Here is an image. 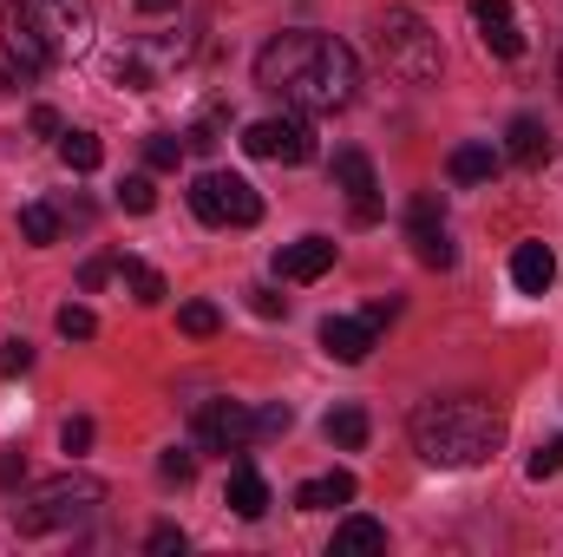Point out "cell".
I'll return each instance as SVG.
<instances>
[{
  "instance_id": "8d00e7d4",
  "label": "cell",
  "mask_w": 563,
  "mask_h": 557,
  "mask_svg": "<svg viewBox=\"0 0 563 557\" xmlns=\"http://www.w3.org/2000/svg\"><path fill=\"white\" fill-rule=\"evenodd\" d=\"M250 308H256V315H282L288 302H282L276 288H250Z\"/></svg>"
},
{
  "instance_id": "e0dca14e",
  "label": "cell",
  "mask_w": 563,
  "mask_h": 557,
  "mask_svg": "<svg viewBox=\"0 0 563 557\" xmlns=\"http://www.w3.org/2000/svg\"><path fill=\"white\" fill-rule=\"evenodd\" d=\"M505 151H511L518 164H544V157H551V132H544V119L518 112V119H511V132H505Z\"/></svg>"
},
{
  "instance_id": "cb8c5ba5",
  "label": "cell",
  "mask_w": 563,
  "mask_h": 557,
  "mask_svg": "<svg viewBox=\"0 0 563 557\" xmlns=\"http://www.w3.org/2000/svg\"><path fill=\"white\" fill-rule=\"evenodd\" d=\"M413 250H420V263H426V270H452V263H459V250H452L445 223H439V230H413Z\"/></svg>"
},
{
  "instance_id": "484cf974",
  "label": "cell",
  "mask_w": 563,
  "mask_h": 557,
  "mask_svg": "<svg viewBox=\"0 0 563 557\" xmlns=\"http://www.w3.org/2000/svg\"><path fill=\"white\" fill-rule=\"evenodd\" d=\"M59 335H66V341H92V335H99V315H92L86 302H66V308H59Z\"/></svg>"
},
{
  "instance_id": "83f0119b",
  "label": "cell",
  "mask_w": 563,
  "mask_h": 557,
  "mask_svg": "<svg viewBox=\"0 0 563 557\" xmlns=\"http://www.w3.org/2000/svg\"><path fill=\"white\" fill-rule=\"evenodd\" d=\"M407 223H413V230H439V223H445V197H439V190H420V197L407 204Z\"/></svg>"
},
{
  "instance_id": "7402d4cb",
  "label": "cell",
  "mask_w": 563,
  "mask_h": 557,
  "mask_svg": "<svg viewBox=\"0 0 563 557\" xmlns=\"http://www.w3.org/2000/svg\"><path fill=\"white\" fill-rule=\"evenodd\" d=\"M20 237H26L33 250L59 243V210H53V204H26V210H20Z\"/></svg>"
},
{
  "instance_id": "277c9868",
  "label": "cell",
  "mask_w": 563,
  "mask_h": 557,
  "mask_svg": "<svg viewBox=\"0 0 563 557\" xmlns=\"http://www.w3.org/2000/svg\"><path fill=\"white\" fill-rule=\"evenodd\" d=\"M374 40H380L387 73H400L407 86H432V79H439V66H445L439 33L426 26L413 7H387V13H380V26H374Z\"/></svg>"
},
{
  "instance_id": "44dd1931",
  "label": "cell",
  "mask_w": 563,
  "mask_h": 557,
  "mask_svg": "<svg viewBox=\"0 0 563 557\" xmlns=\"http://www.w3.org/2000/svg\"><path fill=\"white\" fill-rule=\"evenodd\" d=\"M119 282L132 288V302H139V308H157V302H164V276H157L151 263H139V256H125V263H119Z\"/></svg>"
},
{
  "instance_id": "6da1fadb",
  "label": "cell",
  "mask_w": 563,
  "mask_h": 557,
  "mask_svg": "<svg viewBox=\"0 0 563 557\" xmlns=\"http://www.w3.org/2000/svg\"><path fill=\"white\" fill-rule=\"evenodd\" d=\"M256 86L276 92L288 112L314 119V112H341L354 106L361 92V59L347 40L334 33H308V26H288L276 33L263 53H256Z\"/></svg>"
},
{
  "instance_id": "5bb4252c",
  "label": "cell",
  "mask_w": 563,
  "mask_h": 557,
  "mask_svg": "<svg viewBox=\"0 0 563 557\" xmlns=\"http://www.w3.org/2000/svg\"><path fill=\"white\" fill-rule=\"evenodd\" d=\"M223 505H230L236 518H263V512H269V479H263L250 459H236V466H230V485H223Z\"/></svg>"
},
{
  "instance_id": "60d3db41",
  "label": "cell",
  "mask_w": 563,
  "mask_h": 557,
  "mask_svg": "<svg viewBox=\"0 0 563 557\" xmlns=\"http://www.w3.org/2000/svg\"><path fill=\"white\" fill-rule=\"evenodd\" d=\"M558 86H563V59H558Z\"/></svg>"
},
{
  "instance_id": "74e56055",
  "label": "cell",
  "mask_w": 563,
  "mask_h": 557,
  "mask_svg": "<svg viewBox=\"0 0 563 557\" xmlns=\"http://www.w3.org/2000/svg\"><path fill=\"white\" fill-rule=\"evenodd\" d=\"M112 276V263H99V256H92V263H86V270H79V282H86V288H99V282Z\"/></svg>"
},
{
  "instance_id": "4dcf8cb0",
  "label": "cell",
  "mask_w": 563,
  "mask_h": 557,
  "mask_svg": "<svg viewBox=\"0 0 563 557\" xmlns=\"http://www.w3.org/2000/svg\"><path fill=\"white\" fill-rule=\"evenodd\" d=\"M0 368H7V374H26V368H33V341H26V335L0 341Z\"/></svg>"
},
{
  "instance_id": "1f68e13d",
  "label": "cell",
  "mask_w": 563,
  "mask_h": 557,
  "mask_svg": "<svg viewBox=\"0 0 563 557\" xmlns=\"http://www.w3.org/2000/svg\"><path fill=\"white\" fill-rule=\"evenodd\" d=\"M20 479H26V452L7 446V452H0V492H20Z\"/></svg>"
},
{
  "instance_id": "9c48e42d",
  "label": "cell",
  "mask_w": 563,
  "mask_h": 557,
  "mask_svg": "<svg viewBox=\"0 0 563 557\" xmlns=\"http://www.w3.org/2000/svg\"><path fill=\"white\" fill-rule=\"evenodd\" d=\"M334 184L347 190V204H354V223H380V184H374V164H367V151H334Z\"/></svg>"
},
{
  "instance_id": "d6a6232c",
  "label": "cell",
  "mask_w": 563,
  "mask_h": 557,
  "mask_svg": "<svg viewBox=\"0 0 563 557\" xmlns=\"http://www.w3.org/2000/svg\"><path fill=\"white\" fill-rule=\"evenodd\" d=\"M551 472H563V439H551V446L531 452V479H551Z\"/></svg>"
},
{
  "instance_id": "8fae6325",
  "label": "cell",
  "mask_w": 563,
  "mask_h": 557,
  "mask_svg": "<svg viewBox=\"0 0 563 557\" xmlns=\"http://www.w3.org/2000/svg\"><path fill=\"white\" fill-rule=\"evenodd\" d=\"M472 20H478L485 53H498V59H518V53H525V33H518L511 0H478V7H472Z\"/></svg>"
},
{
  "instance_id": "7c38bea8",
  "label": "cell",
  "mask_w": 563,
  "mask_h": 557,
  "mask_svg": "<svg viewBox=\"0 0 563 557\" xmlns=\"http://www.w3.org/2000/svg\"><path fill=\"white\" fill-rule=\"evenodd\" d=\"M334 270V243L328 237H301V243H282L276 250V276L282 282H314Z\"/></svg>"
},
{
  "instance_id": "4fadbf2b",
  "label": "cell",
  "mask_w": 563,
  "mask_h": 557,
  "mask_svg": "<svg viewBox=\"0 0 563 557\" xmlns=\"http://www.w3.org/2000/svg\"><path fill=\"white\" fill-rule=\"evenodd\" d=\"M0 46H7V59H13L20 73H46V66H53V53L33 40V26L20 20V7H13V0L0 7Z\"/></svg>"
},
{
  "instance_id": "f35d334b",
  "label": "cell",
  "mask_w": 563,
  "mask_h": 557,
  "mask_svg": "<svg viewBox=\"0 0 563 557\" xmlns=\"http://www.w3.org/2000/svg\"><path fill=\"white\" fill-rule=\"evenodd\" d=\"M33 132H46V139H53V132H59V112H53V106H40V112H33Z\"/></svg>"
},
{
  "instance_id": "9a60e30c",
  "label": "cell",
  "mask_w": 563,
  "mask_h": 557,
  "mask_svg": "<svg viewBox=\"0 0 563 557\" xmlns=\"http://www.w3.org/2000/svg\"><path fill=\"white\" fill-rule=\"evenodd\" d=\"M511 282H518L525 295H544V288L558 282V256H551V243H518V256H511Z\"/></svg>"
},
{
  "instance_id": "8992f818",
  "label": "cell",
  "mask_w": 563,
  "mask_h": 557,
  "mask_svg": "<svg viewBox=\"0 0 563 557\" xmlns=\"http://www.w3.org/2000/svg\"><path fill=\"white\" fill-rule=\"evenodd\" d=\"M190 210H197L203 223H230V230L263 223V197H256V184L236 177V171H203V177L190 184Z\"/></svg>"
},
{
  "instance_id": "d590c367",
  "label": "cell",
  "mask_w": 563,
  "mask_h": 557,
  "mask_svg": "<svg viewBox=\"0 0 563 557\" xmlns=\"http://www.w3.org/2000/svg\"><path fill=\"white\" fill-rule=\"evenodd\" d=\"M151 551H157V557L184 551V532H177V525H157V532H151Z\"/></svg>"
},
{
  "instance_id": "7a4b0ae2",
  "label": "cell",
  "mask_w": 563,
  "mask_h": 557,
  "mask_svg": "<svg viewBox=\"0 0 563 557\" xmlns=\"http://www.w3.org/2000/svg\"><path fill=\"white\" fill-rule=\"evenodd\" d=\"M407 433H413V452L426 466L465 472V466H485L505 446V414L478 394H445V401H420Z\"/></svg>"
},
{
  "instance_id": "ffe728a7",
  "label": "cell",
  "mask_w": 563,
  "mask_h": 557,
  "mask_svg": "<svg viewBox=\"0 0 563 557\" xmlns=\"http://www.w3.org/2000/svg\"><path fill=\"white\" fill-rule=\"evenodd\" d=\"M321 433H328V446H341V452H361V446H367V414H361V407H334Z\"/></svg>"
},
{
  "instance_id": "ac0fdd59",
  "label": "cell",
  "mask_w": 563,
  "mask_h": 557,
  "mask_svg": "<svg viewBox=\"0 0 563 557\" xmlns=\"http://www.w3.org/2000/svg\"><path fill=\"white\" fill-rule=\"evenodd\" d=\"M334 557H354V551H387V525L380 518H341L334 525Z\"/></svg>"
},
{
  "instance_id": "4316f807",
  "label": "cell",
  "mask_w": 563,
  "mask_h": 557,
  "mask_svg": "<svg viewBox=\"0 0 563 557\" xmlns=\"http://www.w3.org/2000/svg\"><path fill=\"white\" fill-rule=\"evenodd\" d=\"M119 204H125L132 217H151V210H157V184H151V177H125V184H119Z\"/></svg>"
},
{
  "instance_id": "30bf717a",
  "label": "cell",
  "mask_w": 563,
  "mask_h": 557,
  "mask_svg": "<svg viewBox=\"0 0 563 557\" xmlns=\"http://www.w3.org/2000/svg\"><path fill=\"white\" fill-rule=\"evenodd\" d=\"M374 335H380V328H374L367 315H328V321H321V348H328L334 361H347V368L374 354Z\"/></svg>"
},
{
  "instance_id": "2e32d148",
  "label": "cell",
  "mask_w": 563,
  "mask_h": 557,
  "mask_svg": "<svg viewBox=\"0 0 563 557\" xmlns=\"http://www.w3.org/2000/svg\"><path fill=\"white\" fill-rule=\"evenodd\" d=\"M354 472H328V479H308V485H295V505L301 512H328V505H354Z\"/></svg>"
},
{
  "instance_id": "f1b7e54d",
  "label": "cell",
  "mask_w": 563,
  "mask_h": 557,
  "mask_svg": "<svg viewBox=\"0 0 563 557\" xmlns=\"http://www.w3.org/2000/svg\"><path fill=\"white\" fill-rule=\"evenodd\" d=\"M177 157H184V144L170 139V132H151V139H144V164H151V171H177Z\"/></svg>"
},
{
  "instance_id": "5b68a950",
  "label": "cell",
  "mask_w": 563,
  "mask_h": 557,
  "mask_svg": "<svg viewBox=\"0 0 563 557\" xmlns=\"http://www.w3.org/2000/svg\"><path fill=\"white\" fill-rule=\"evenodd\" d=\"M13 7H20V20L33 26V40L53 53V66L92 53V33H99L92 0H13Z\"/></svg>"
},
{
  "instance_id": "f546056e",
  "label": "cell",
  "mask_w": 563,
  "mask_h": 557,
  "mask_svg": "<svg viewBox=\"0 0 563 557\" xmlns=\"http://www.w3.org/2000/svg\"><path fill=\"white\" fill-rule=\"evenodd\" d=\"M157 472H164L170 485H190V479H197V452H190V446H170V452L157 459Z\"/></svg>"
},
{
  "instance_id": "d6986e66",
  "label": "cell",
  "mask_w": 563,
  "mask_h": 557,
  "mask_svg": "<svg viewBox=\"0 0 563 557\" xmlns=\"http://www.w3.org/2000/svg\"><path fill=\"white\" fill-rule=\"evenodd\" d=\"M445 171H452V184H485V177L498 171V151H492V144H459V151L445 157Z\"/></svg>"
},
{
  "instance_id": "52a82bcc",
  "label": "cell",
  "mask_w": 563,
  "mask_h": 557,
  "mask_svg": "<svg viewBox=\"0 0 563 557\" xmlns=\"http://www.w3.org/2000/svg\"><path fill=\"white\" fill-rule=\"evenodd\" d=\"M243 151L250 157H269V164H308L314 157V132L301 112H282V119H256L243 132Z\"/></svg>"
},
{
  "instance_id": "ba28073f",
  "label": "cell",
  "mask_w": 563,
  "mask_h": 557,
  "mask_svg": "<svg viewBox=\"0 0 563 557\" xmlns=\"http://www.w3.org/2000/svg\"><path fill=\"white\" fill-rule=\"evenodd\" d=\"M256 439V414L243 401H203L197 407V446L203 452H243Z\"/></svg>"
},
{
  "instance_id": "e575fe53",
  "label": "cell",
  "mask_w": 563,
  "mask_h": 557,
  "mask_svg": "<svg viewBox=\"0 0 563 557\" xmlns=\"http://www.w3.org/2000/svg\"><path fill=\"white\" fill-rule=\"evenodd\" d=\"M288 426H295L288 407H263V414H256V439H276V433H288Z\"/></svg>"
},
{
  "instance_id": "3957f363",
  "label": "cell",
  "mask_w": 563,
  "mask_h": 557,
  "mask_svg": "<svg viewBox=\"0 0 563 557\" xmlns=\"http://www.w3.org/2000/svg\"><path fill=\"white\" fill-rule=\"evenodd\" d=\"M99 505H106V485H99L92 472H66V479L33 485V492L13 505V532H20V538H53V532L86 525Z\"/></svg>"
},
{
  "instance_id": "ab89813d",
  "label": "cell",
  "mask_w": 563,
  "mask_h": 557,
  "mask_svg": "<svg viewBox=\"0 0 563 557\" xmlns=\"http://www.w3.org/2000/svg\"><path fill=\"white\" fill-rule=\"evenodd\" d=\"M144 13H177V0H139Z\"/></svg>"
},
{
  "instance_id": "836d02e7",
  "label": "cell",
  "mask_w": 563,
  "mask_h": 557,
  "mask_svg": "<svg viewBox=\"0 0 563 557\" xmlns=\"http://www.w3.org/2000/svg\"><path fill=\"white\" fill-rule=\"evenodd\" d=\"M59 446H66V452H86V446H92V419L86 414L66 419V426H59Z\"/></svg>"
},
{
  "instance_id": "603a6c76",
  "label": "cell",
  "mask_w": 563,
  "mask_h": 557,
  "mask_svg": "<svg viewBox=\"0 0 563 557\" xmlns=\"http://www.w3.org/2000/svg\"><path fill=\"white\" fill-rule=\"evenodd\" d=\"M59 157H66L73 171H99V164H106V144L92 139V132H59Z\"/></svg>"
},
{
  "instance_id": "d4e9b609",
  "label": "cell",
  "mask_w": 563,
  "mask_h": 557,
  "mask_svg": "<svg viewBox=\"0 0 563 557\" xmlns=\"http://www.w3.org/2000/svg\"><path fill=\"white\" fill-rule=\"evenodd\" d=\"M177 328L203 341V335H217V328H223V315H217V302H184V308H177Z\"/></svg>"
}]
</instances>
